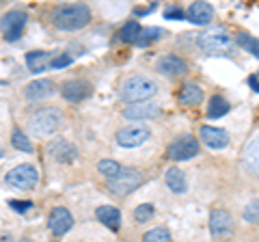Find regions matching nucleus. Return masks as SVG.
<instances>
[{"instance_id":"20","label":"nucleus","mask_w":259,"mask_h":242,"mask_svg":"<svg viewBox=\"0 0 259 242\" xmlns=\"http://www.w3.org/2000/svg\"><path fill=\"white\" fill-rule=\"evenodd\" d=\"M164 182H166V186L175 192V195H184L186 188H188V184H186V175L182 173V169H177V167H171L164 173Z\"/></svg>"},{"instance_id":"3","label":"nucleus","mask_w":259,"mask_h":242,"mask_svg":"<svg viewBox=\"0 0 259 242\" xmlns=\"http://www.w3.org/2000/svg\"><path fill=\"white\" fill-rule=\"evenodd\" d=\"M63 126V112L59 108H39L28 117V130L35 136H50Z\"/></svg>"},{"instance_id":"17","label":"nucleus","mask_w":259,"mask_h":242,"mask_svg":"<svg viewBox=\"0 0 259 242\" xmlns=\"http://www.w3.org/2000/svg\"><path fill=\"white\" fill-rule=\"evenodd\" d=\"M158 71L164 76H184L186 71H188V65H186V61H182L177 54H164L162 59L158 61Z\"/></svg>"},{"instance_id":"10","label":"nucleus","mask_w":259,"mask_h":242,"mask_svg":"<svg viewBox=\"0 0 259 242\" xmlns=\"http://www.w3.org/2000/svg\"><path fill=\"white\" fill-rule=\"evenodd\" d=\"M233 227H236V225H233V219L227 210H223V208L212 210V214H209V231H212V236L227 238L233 233Z\"/></svg>"},{"instance_id":"12","label":"nucleus","mask_w":259,"mask_h":242,"mask_svg":"<svg viewBox=\"0 0 259 242\" xmlns=\"http://www.w3.org/2000/svg\"><path fill=\"white\" fill-rule=\"evenodd\" d=\"M48 227H50V231L54 233V236H65L71 227H74V216H71V212L67 208H54L50 216H48Z\"/></svg>"},{"instance_id":"38","label":"nucleus","mask_w":259,"mask_h":242,"mask_svg":"<svg viewBox=\"0 0 259 242\" xmlns=\"http://www.w3.org/2000/svg\"><path fill=\"white\" fill-rule=\"evenodd\" d=\"M0 242H11V236L9 233H0Z\"/></svg>"},{"instance_id":"4","label":"nucleus","mask_w":259,"mask_h":242,"mask_svg":"<svg viewBox=\"0 0 259 242\" xmlns=\"http://www.w3.org/2000/svg\"><path fill=\"white\" fill-rule=\"evenodd\" d=\"M197 46L207 54H227L233 48V39L223 26H212L197 37Z\"/></svg>"},{"instance_id":"25","label":"nucleus","mask_w":259,"mask_h":242,"mask_svg":"<svg viewBox=\"0 0 259 242\" xmlns=\"http://www.w3.org/2000/svg\"><path fill=\"white\" fill-rule=\"evenodd\" d=\"M229 112V102H227L225 98H221V95H214L212 100H209V106H207V117L212 119H218Z\"/></svg>"},{"instance_id":"39","label":"nucleus","mask_w":259,"mask_h":242,"mask_svg":"<svg viewBox=\"0 0 259 242\" xmlns=\"http://www.w3.org/2000/svg\"><path fill=\"white\" fill-rule=\"evenodd\" d=\"M20 242H32V240H26V238H24V240H20Z\"/></svg>"},{"instance_id":"18","label":"nucleus","mask_w":259,"mask_h":242,"mask_svg":"<svg viewBox=\"0 0 259 242\" xmlns=\"http://www.w3.org/2000/svg\"><path fill=\"white\" fill-rule=\"evenodd\" d=\"M186 15H188V20L192 24L205 26V24H209L214 20V7L209 3H192L188 7V11H186Z\"/></svg>"},{"instance_id":"24","label":"nucleus","mask_w":259,"mask_h":242,"mask_svg":"<svg viewBox=\"0 0 259 242\" xmlns=\"http://www.w3.org/2000/svg\"><path fill=\"white\" fill-rule=\"evenodd\" d=\"M201 100H203V89H201L199 85L188 83L180 93V102L184 104V106H194V104H199Z\"/></svg>"},{"instance_id":"13","label":"nucleus","mask_w":259,"mask_h":242,"mask_svg":"<svg viewBox=\"0 0 259 242\" xmlns=\"http://www.w3.org/2000/svg\"><path fill=\"white\" fill-rule=\"evenodd\" d=\"M54 93H56V85H54V80H50V78L32 80V83H28L26 89H24V95H26V100H30V102L48 100V98H52Z\"/></svg>"},{"instance_id":"14","label":"nucleus","mask_w":259,"mask_h":242,"mask_svg":"<svg viewBox=\"0 0 259 242\" xmlns=\"http://www.w3.org/2000/svg\"><path fill=\"white\" fill-rule=\"evenodd\" d=\"M61 93L67 102L78 104L91 95V85H89L87 80H67V83L61 87Z\"/></svg>"},{"instance_id":"16","label":"nucleus","mask_w":259,"mask_h":242,"mask_svg":"<svg viewBox=\"0 0 259 242\" xmlns=\"http://www.w3.org/2000/svg\"><path fill=\"white\" fill-rule=\"evenodd\" d=\"M201 141H203L209 149H225L229 145V132L223 128H212V126H203L201 128Z\"/></svg>"},{"instance_id":"26","label":"nucleus","mask_w":259,"mask_h":242,"mask_svg":"<svg viewBox=\"0 0 259 242\" xmlns=\"http://www.w3.org/2000/svg\"><path fill=\"white\" fill-rule=\"evenodd\" d=\"M236 42H238L242 48H244L246 52L255 54L257 59H259V39H257V37H253V35H248V33H244V30H242V33L236 35Z\"/></svg>"},{"instance_id":"19","label":"nucleus","mask_w":259,"mask_h":242,"mask_svg":"<svg viewBox=\"0 0 259 242\" xmlns=\"http://www.w3.org/2000/svg\"><path fill=\"white\" fill-rule=\"evenodd\" d=\"M95 216H97V221L104 223L108 229L119 231V227H121V212L115 206H100L95 210Z\"/></svg>"},{"instance_id":"9","label":"nucleus","mask_w":259,"mask_h":242,"mask_svg":"<svg viewBox=\"0 0 259 242\" xmlns=\"http://www.w3.org/2000/svg\"><path fill=\"white\" fill-rule=\"evenodd\" d=\"M149 136H151L149 128L132 126V128H123V130H119L117 136H115V141H117L119 147H141Z\"/></svg>"},{"instance_id":"11","label":"nucleus","mask_w":259,"mask_h":242,"mask_svg":"<svg viewBox=\"0 0 259 242\" xmlns=\"http://www.w3.org/2000/svg\"><path fill=\"white\" fill-rule=\"evenodd\" d=\"M48 154H50V158H54V163L69 165L78 158V147L65 139H56L48 145Z\"/></svg>"},{"instance_id":"8","label":"nucleus","mask_w":259,"mask_h":242,"mask_svg":"<svg viewBox=\"0 0 259 242\" xmlns=\"http://www.w3.org/2000/svg\"><path fill=\"white\" fill-rule=\"evenodd\" d=\"M166 154L171 160H190L199 154V141L190 134L180 136V139H175L171 145H168Z\"/></svg>"},{"instance_id":"32","label":"nucleus","mask_w":259,"mask_h":242,"mask_svg":"<svg viewBox=\"0 0 259 242\" xmlns=\"http://www.w3.org/2000/svg\"><path fill=\"white\" fill-rule=\"evenodd\" d=\"M244 221L246 223H253V225H259V201H250L244 208Z\"/></svg>"},{"instance_id":"2","label":"nucleus","mask_w":259,"mask_h":242,"mask_svg":"<svg viewBox=\"0 0 259 242\" xmlns=\"http://www.w3.org/2000/svg\"><path fill=\"white\" fill-rule=\"evenodd\" d=\"M119 93L127 104H141L158 93V85L147 76H130L123 80Z\"/></svg>"},{"instance_id":"6","label":"nucleus","mask_w":259,"mask_h":242,"mask_svg":"<svg viewBox=\"0 0 259 242\" xmlns=\"http://www.w3.org/2000/svg\"><path fill=\"white\" fill-rule=\"evenodd\" d=\"M5 182L18 190H30V188L37 186L39 173L32 165H18L5 175Z\"/></svg>"},{"instance_id":"30","label":"nucleus","mask_w":259,"mask_h":242,"mask_svg":"<svg viewBox=\"0 0 259 242\" xmlns=\"http://www.w3.org/2000/svg\"><path fill=\"white\" fill-rule=\"evenodd\" d=\"M160 37H164V30L162 28H143V33L139 37V42H136V46H149L151 42H156V39Z\"/></svg>"},{"instance_id":"15","label":"nucleus","mask_w":259,"mask_h":242,"mask_svg":"<svg viewBox=\"0 0 259 242\" xmlns=\"http://www.w3.org/2000/svg\"><path fill=\"white\" fill-rule=\"evenodd\" d=\"M160 106L151 102H141V104H130L123 108V117L130 121H143V119H153L160 117Z\"/></svg>"},{"instance_id":"31","label":"nucleus","mask_w":259,"mask_h":242,"mask_svg":"<svg viewBox=\"0 0 259 242\" xmlns=\"http://www.w3.org/2000/svg\"><path fill=\"white\" fill-rule=\"evenodd\" d=\"M134 219L139 223H147L153 219V206L151 204H141L139 208L134 210Z\"/></svg>"},{"instance_id":"40","label":"nucleus","mask_w":259,"mask_h":242,"mask_svg":"<svg viewBox=\"0 0 259 242\" xmlns=\"http://www.w3.org/2000/svg\"><path fill=\"white\" fill-rule=\"evenodd\" d=\"M0 158H3V151H0Z\"/></svg>"},{"instance_id":"7","label":"nucleus","mask_w":259,"mask_h":242,"mask_svg":"<svg viewBox=\"0 0 259 242\" xmlns=\"http://www.w3.org/2000/svg\"><path fill=\"white\" fill-rule=\"evenodd\" d=\"M24 26H26V13L18 9L5 13L0 20V30H3L7 42H18L24 33Z\"/></svg>"},{"instance_id":"29","label":"nucleus","mask_w":259,"mask_h":242,"mask_svg":"<svg viewBox=\"0 0 259 242\" xmlns=\"http://www.w3.org/2000/svg\"><path fill=\"white\" fill-rule=\"evenodd\" d=\"M11 143H13V147L15 149H20V151H26V154H30L32 149V143L28 141V136L24 134L22 130H13V136H11Z\"/></svg>"},{"instance_id":"1","label":"nucleus","mask_w":259,"mask_h":242,"mask_svg":"<svg viewBox=\"0 0 259 242\" xmlns=\"http://www.w3.org/2000/svg\"><path fill=\"white\" fill-rule=\"evenodd\" d=\"M91 22V9L82 3L61 5L52 11V24L61 30H80Z\"/></svg>"},{"instance_id":"23","label":"nucleus","mask_w":259,"mask_h":242,"mask_svg":"<svg viewBox=\"0 0 259 242\" xmlns=\"http://www.w3.org/2000/svg\"><path fill=\"white\" fill-rule=\"evenodd\" d=\"M141 33H143L141 24L136 20H130L127 24L121 26V30L117 33V39H119V42H123V44H136V42H139V37H141Z\"/></svg>"},{"instance_id":"35","label":"nucleus","mask_w":259,"mask_h":242,"mask_svg":"<svg viewBox=\"0 0 259 242\" xmlns=\"http://www.w3.org/2000/svg\"><path fill=\"white\" fill-rule=\"evenodd\" d=\"M184 11L180 9V7H166L164 9V18L166 20H184Z\"/></svg>"},{"instance_id":"37","label":"nucleus","mask_w":259,"mask_h":242,"mask_svg":"<svg viewBox=\"0 0 259 242\" xmlns=\"http://www.w3.org/2000/svg\"><path fill=\"white\" fill-rule=\"evenodd\" d=\"M248 85L253 87L255 91H259V74H257V76H250V78H248Z\"/></svg>"},{"instance_id":"36","label":"nucleus","mask_w":259,"mask_h":242,"mask_svg":"<svg viewBox=\"0 0 259 242\" xmlns=\"http://www.w3.org/2000/svg\"><path fill=\"white\" fill-rule=\"evenodd\" d=\"M153 9H156V5H149V7H145V9H134V13H136V15H147V13H151Z\"/></svg>"},{"instance_id":"5","label":"nucleus","mask_w":259,"mask_h":242,"mask_svg":"<svg viewBox=\"0 0 259 242\" xmlns=\"http://www.w3.org/2000/svg\"><path fill=\"white\" fill-rule=\"evenodd\" d=\"M143 184V175L139 169H130V167H121V171L112 177V180H106V186L117 192V195H127V192L136 190Z\"/></svg>"},{"instance_id":"22","label":"nucleus","mask_w":259,"mask_h":242,"mask_svg":"<svg viewBox=\"0 0 259 242\" xmlns=\"http://www.w3.org/2000/svg\"><path fill=\"white\" fill-rule=\"evenodd\" d=\"M242 158H244V165L248 171H253L255 175H259V139L250 141L244 151H242Z\"/></svg>"},{"instance_id":"34","label":"nucleus","mask_w":259,"mask_h":242,"mask_svg":"<svg viewBox=\"0 0 259 242\" xmlns=\"http://www.w3.org/2000/svg\"><path fill=\"white\" fill-rule=\"evenodd\" d=\"M9 208H11V210H15L18 214H26L28 210L32 208V204H30V201H18V199H11V201H9Z\"/></svg>"},{"instance_id":"33","label":"nucleus","mask_w":259,"mask_h":242,"mask_svg":"<svg viewBox=\"0 0 259 242\" xmlns=\"http://www.w3.org/2000/svg\"><path fill=\"white\" fill-rule=\"evenodd\" d=\"M71 56L69 54H61V56H54V59L50 61V67H54V69H63V67H67V65H71Z\"/></svg>"},{"instance_id":"27","label":"nucleus","mask_w":259,"mask_h":242,"mask_svg":"<svg viewBox=\"0 0 259 242\" xmlns=\"http://www.w3.org/2000/svg\"><path fill=\"white\" fill-rule=\"evenodd\" d=\"M143 242H173V236L166 227H153L143 236Z\"/></svg>"},{"instance_id":"21","label":"nucleus","mask_w":259,"mask_h":242,"mask_svg":"<svg viewBox=\"0 0 259 242\" xmlns=\"http://www.w3.org/2000/svg\"><path fill=\"white\" fill-rule=\"evenodd\" d=\"M50 54L41 52V50H35V52H28L26 54V67L32 71V74H41L46 71V67L50 65Z\"/></svg>"},{"instance_id":"28","label":"nucleus","mask_w":259,"mask_h":242,"mask_svg":"<svg viewBox=\"0 0 259 242\" xmlns=\"http://www.w3.org/2000/svg\"><path fill=\"white\" fill-rule=\"evenodd\" d=\"M97 171L106 177V180H112V177L121 171V165L117 160H100V163H97Z\"/></svg>"}]
</instances>
